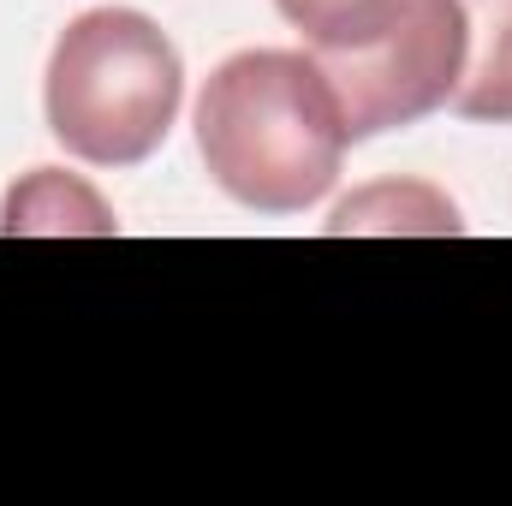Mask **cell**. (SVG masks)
Returning a JSON list of instances; mask_svg holds the SVG:
<instances>
[{
  "label": "cell",
  "mask_w": 512,
  "mask_h": 506,
  "mask_svg": "<svg viewBox=\"0 0 512 506\" xmlns=\"http://www.w3.org/2000/svg\"><path fill=\"white\" fill-rule=\"evenodd\" d=\"M316 60V54H310ZM340 96L352 143L417 126L453 102L465 72V6L459 0H399L376 36L346 54L316 60Z\"/></svg>",
  "instance_id": "cell-3"
},
{
  "label": "cell",
  "mask_w": 512,
  "mask_h": 506,
  "mask_svg": "<svg viewBox=\"0 0 512 506\" xmlns=\"http://www.w3.org/2000/svg\"><path fill=\"white\" fill-rule=\"evenodd\" d=\"M185 102V66L167 30L131 6L78 12L42 78L48 131L66 155L90 167H137L149 161Z\"/></svg>",
  "instance_id": "cell-2"
},
{
  "label": "cell",
  "mask_w": 512,
  "mask_h": 506,
  "mask_svg": "<svg viewBox=\"0 0 512 506\" xmlns=\"http://www.w3.org/2000/svg\"><path fill=\"white\" fill-rule=\"evenodd\" d=\"M328 233L334 239H346V233H435V239H453V233H465V221H459L453 197L423 185V179H376L328 215Z\"/></svg>",
  "instance_id": "cell-6"
},
{
  "label": "cell",
  "mask_w": 512,
  "mask_h": 506,
  "mask_svg": "<svg viewBox=\"0 0 512 506\" xmlns=\"http://www.w3.org/2000/svg\"><path fill=\"white\" fill-rule=\"evenodd\" d=\"M280 18L304 36V48L322 54H346L364 36H376L387 18L399 12V0H274Z\"/></svg>",
  "instance_id": "cell-7"
},
{
  "label": "cell",
  "mask_w": 512,
  "mask_h": 506,
  "mask_svg": "<svg viewBox=\"0 0 512 506\" xmlns=\"http://www.w3.org/2000/svg\"><path fill=\"white\" fill-rule=\"evenodd\" d=\"M346 149L340 96L310 54L245 48L221 60L197 96V155L209 179L256 215L316 209L334 191Z\"/></svg>",
  "instance_id": "cell-1"
},
{
  "label": "cell",
  "mask_w": 512,
  "mask_h": 506,
  "mask_svg": "<svg viewBox=\"0 0 512 506\" xmlns=\"http://www.w3.org/2000/svg\"><path fill=\"white\" fill-rule=\"evenodd\" d=\"M0 233L6 239H114L120 221L90 179L66 167H30L0 203Z\"/></svg>",
  "instance_id": "cell-4"
},
{
  "label": "cell",
  "mask_w": 512,
  "mask_h": 506,
  "mask_svg": "<svg viewBox=\"0 0 512 506\" xmlns=\"http://www.w3.org/2000/svg\"><path fill=\"white\" fill-rule=\"evenodd\" d=\"M465 6V72L453 114L477 126H512V0H459Z\"/></svg>",
  "instance_id": "cell-5"
}]
</instances>
